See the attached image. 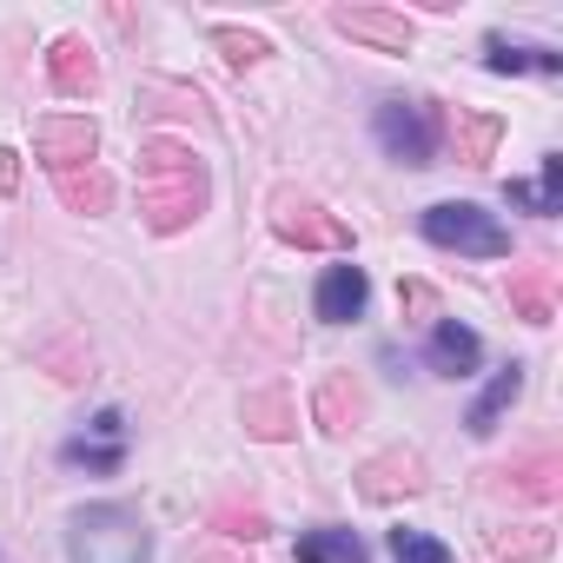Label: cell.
Listing matches in <instances>:
<instances>
[{
    "label": "cell",
    "mask_w": 563,
    "mask_h": 563,
    "mask_svg": "<svg viewBox=\"0 0 563 563\" xmlns=\"http://www.w3.org/2000/svg\"><path fill=\"white\" fill-rule=\"evenodd\" d=\"M140 212L159 239L186 232L206 212V166L192 159V146H179V140L140 146Z\"/></svg>",
    "instance_id": "1"
},
{
    "label": "cell",
    "mask_w": 563,
    "mask_h": 563,
    "mask_svg": "<svg viewBox=\"0 0 563 563\" xmlns=\"http://www.w3.org/2000/svg\"><path fill=\"white\" fill-rule=\"evenodd\" d=\"M67 556L74 563H146L153 537L126 504H87L67 523Z\"/></svg>",
    "instance_id": "2"
},
{
    "label": "cell",
    "mask_w": 563,
    "mask_h": 563,
    "mask_svg": "<svg viewBox=\"0 0 563 563\" xmlns=\"http://www.w3.org/2000/svg\"><path fill=\"white\" fill-rule=\"evenodd\" d=\"M424 239L431 245H444V252H471V258H504L510 252V232L484 212V206H471V199H438V206H424Z\"/></svg>",
    "instance_id": "3"
},
{
    "label": "cell",
    "mask_w": 563,
    "mask_h": 563,
    "mask_svg": "<svg viewBox=\"0 0 563 563\" xmlns=\"http://www.w3.org/2000/svg\"><path fill=\"white\" fill-rule=\"evenodd\" d=\"M378 146L398 159V166H431L438 153V113L431 100H378Z\"/></svg>",
    "instance_id": "4"
},
{
    "label": "cell",
    "mask_w": 563,
    "mask_h": 563,
    "mask_svg": "<svg viewBox=\"0 0 563 563\" xmlns=\"http://www.w3.org/2000/svg\"><path fill=\"white\" fill-rule=\"evenodd\" d=\"M93 146H100V126L87 113H47L34 126V153L47 173H74V166H93Z\"/></svg>",
    "instance_id": "5"
},
{
    "label": "cell",
    "mask_w": 563,
    "mask_h": 563,
    "mask_svg": "<svg viewBox=\"0 0 563 563\" xmlns=\"http://www.w3.org/2000/svg\"><path fill=\"white\" fill-rule=\"evenodd\" d=\"M272 232H278V239H292V245H319V252H352V232H345L325 206L292 199V192H278V199H272Z\"/></svg>",
    "instance_id": "6"
},
{
    "label": "cell",
    "mask_w": 563,
    "mask_h": 563,
    "mask_svg": "<svg viewBox=\"0 0 563 563\" xmlns=\"http://www.w3.org/2000/svg\"><path fill=\"white\" fill-rule=\"evenodd\" d=\"M365 299H372V278H365V265H352V258H339V265H325V278H319V319L325 325H352L358 312H365Z\"/></svg>",
    "instance_id": "7"
},
{
    "label": "cell",
    "mask_w": 563,
    "mask_h": 563,
    "mask_svg": "<svg viewBox=\"0 0 563 563\" xmlns=\"http://www.w3.org/2000/svg\"><path fill=\"white\" fill-rule=\"evenodd\" d=\"M332 27H339L345 41L378 47V54H411V21H405V14H391V8H339V14H332Z\"/></svg>",
    "instance_id": "8"
},
{
    "label": "cell",
    "mask_w": 563,
    "mask_h": 563,
    "mask_svg": "<svg viewBox=\"0 0 563 563\" xmlns=\"http://www.w3.org/2000/svg\"><path fill=\"white\" fill-rule=\"evenodd\" d=\"M60 457H67V464H87V471H100V477H113L120 457H126V418H120V411H100V418L87 424V438H67V444H60Z\"/></svg>",
    "instance_id": "9"
},
{
    "label": "cell",
    "mask_w": 563,
    "mask_h": 563,
    "mask_svg": "<svg viewBox=\"0 0 563 563\" xmlns=\"http://www.w3.org/2000/svg\"><path fill=\"white\" fill-rule=\"evenodd\" d=\"M358 490H365L372 504L418 497V490H424V457H418V451H385V457H372V464L358 471Z\"/></svg>",
    "instance_id": "10"
},
{
    "label": "cell",
    "mask_w": 563,
    "mask_h": 563,
    "mask_svg": "<svg viewBox=\"0 0 563 563\" xmlns=\"http://www.w3.org/2000/svg\"><path fill=\"white\" fill-rule=\"evenodd\" d=\"M477 358H484V339H477L471 325H457V319H438V325H431L424 365H431L438 378H471V372H477Z\"/></svg>",
    "instance_id": "11"
},
{
    "label": "cell",
    "mask_w": 563,
    "mask_h": 563,
    "mask_svg": "<svg viewBox=\"0 0 563 563\" xmlns=\"http://www.w3.org/2000/svg\"><path fill=\"white\" fill-rule=\"evenodd\" d=\"M47 80L60 87V93H74V100H87L93 87H100V67H93V47L87 41H54V54H47Z\"/></svg>",
    "instance_id": "12"
},
{
    "label": "cell",
    "mask_w": 563,
    "mask_h": 563,
    "mask_svg": "<svg viewBox=\"0 0 563 563\" xmlns=\"http://www.w3.org/2000/svg\"><path fill=\"white\" fill-rule=\"evenodd\" d=\"M504 199L523 206V212H537V219H556L563 212V153H543V173L537 179H510Z\"/></svg>",
    "instance_id": "13"
},
{
    "label": "cell",
    "mask_w": 563,
    "mask_h": 563,
    "mask_svg": "<svg viewBox=\"0 0 563 563\" xmlns=\"http://www.w3.org/2000/svg\"><path fill=\"white\" fill-rule=\"evenodd\" d=\"M484 67H490V74H563V54H556V47H530V41L490 34V41H484Z\"/></svg>",
    "instance_id": "14"
},
{
    "label": "cell",
    "mask_w": 563,
    "mask_h": 563,
    "mask_svg": "<svg viewBox=\"0 0 563 563\" xmlns=\"http://www.w3.org/2000/svg\"><path fill=\"white\" fill-rule=\"evenodd\" d=\"M497 140H504V120H497V113H471V107H457V120H451V146H457L464 166H484V159L497 153Z\"/></svg>",
    "instance_id": "15"
},
{
    "label": "cell",
    "mask_w": 563,
    "mask_h": 563,
    "mask_svg": "<svg viewBox=\"0 0 563 563\" xmlns=\"http://www.w3.org/2000/svg\"><path fill=\"white\" fill-rule=\"evenodd\" d=\"M299 563H365V537L345 523H319L299 537Z\"/></svg>",
    "instance_id": "16"
},
{
    "label": "cell",
    "mask_w": 563,
    "mask_h": 563,
    "mask_svg": "<svg viewBox=\"0 0 563 563\" xmlns=\"http://www.w3.org/2000/svg\"><path fill=\"white\" fill-rule=\"evenodd\" d=\"M517 391H523V365H504V372L490 378V391H484V398L471 405V418H464V424H471V438H490V431H497V418L517 405Z\"/></svg>",
    "instance_id": "17"
},
{
    "label": "cell",
    "mask_w": 563,
    "mask_h": 563,
    "mask_svg": "<svg viewBox=\"0 0 563 563\" xmlns=\"http://www.w3.org/2000/svg\"><path fill=\"white\" fill-rule=\"evenodd\" d=\"M510 306H517L530 325H550V319H556V278H550V265L510 278Z\"/></svg>",
    "instance_id": "18"
},
{
    "label": "cell",
    "mask_w": 563,
    "mask_h": 563,
    "mask_svg": "<svg viewBox=\"0 0 563 563\" xmlns=\"http://www.w3.org/2000/svg\"><path fill=\"white\" fill-rule=\"evenodd\" d=\"M54 186H60V199H67L74 212H107V206H113V179H107L100 166H74V173H54Z\"/></svg>",
    "instance_id": "19"
},
{
    "label": "cell",
    "mask_w": 563,
    "mask_h": 563,
    "mask_svg": "<svg viewBox=\"0 0 563 563\" xmlns=\"http://www.w3.org/2000/svg\"><path fill=\"white\" fill-rule=\"evenodd\" d=\"M358 411H365V398H358V385H352L345 372L319 385V424H325V431H352Z\"/></svg>",
    "instance_id": "20"
},
{
    "label": "cell",
    "mask_w": 563,
    "mask_h": 563,
    "mask_svg": "<svg viewBox=\"0 0 563 563\" xmlns=\"http://www.w3.org/2000/svg\"><path fill=\"white\" fill-rule=\"evenodd\" d=\"M517 497H530V504H550L556 497V457L550 451H537V457H523V464H510V471H497Z\"/></svg>",
    "instance_id": "21"
},
{
    "label": "cell",
    "mask_w": 563,
    "mask_h": 563,
    "mask_svg": "<svg viewBox=\"0 0 563 563\" xmlns=\"http://www.w3.org/2000/svg\"><path fill=\"white\" fill-rule=\"evenodd\" d=\"M245 424H252L258 438H286V431H292V398H286V391H252V398H245Z\"/></svg>",
    "instance_id": "22"
},
{
    "label": "cell",
    "mask_w": 563,
    "mask_h": 563,
    "mask_svg": "<svg viewBox=\"0 0 563 563\" xmlns=\"http://www.w3.org/2000/svg\"><path fill=\"white\" fill-rule=\"evenodd\" d=\"M490 550H497L504 563H550V530L517 523V530H497V537H490Z\"/></svg>",
    "instance_id": "23"
},
{
    "label": "cell",
    "mask_w": 563,
    "mask_h": 563,
    "mask_svg": "<svg viewBox=\"0 0 563 563\" xmlns=\"http://www.w3.org/2000/svg\"><path fill=\"white\" fill-rule=\"evenodd\" d=\"M391 563H451V550L438 543V537H424V530H391Z\"/></svg>",
    "instance_id": "24"
},
{
    "label": "cell",
    "mask_w": 563,
    "mask_h": 563,
    "mask_svg": "<svg viewBox=\"0 0 563 563\" xmlns=\"http://www.w3.org/2000/svg\"><path fill=\"white\" fill-rule=\"evenodd\" d=\"M212 41L225 47V60H232V67H252V60H265V41H258V34H239V27H212Z\"/></svg>",
    "instance_id": "25"
},
{
    "label": "cell",
    "mask_w": 563,
    "mask_h": 563,
    "mask_svg": "<svg viewBox=\"0 0 563 563\" xmlns=\"http://www.w3.org/2000/svg\"><path fill=\"white\" fill-rule=\"evenodd\" d=\"M219 523H225V537H265L258 510H219Z\"/></svg>",
    "instance_id": "26"
},
{
    "label": "cell",
    "mask_w": 563,
    "mask_h": 563,
    "mask_svg": "<svg viewBox=\"0 0 563 563\" xmlns=\"http://www.w3.org/2000/svg\"><path fill=\"white\" fill-rule=\"evenodd\" d=\"M398 306H405V312H438V292L411 278V286H398Z\"/></svg>",
    "instance_id": "27"
}]
</instances>
